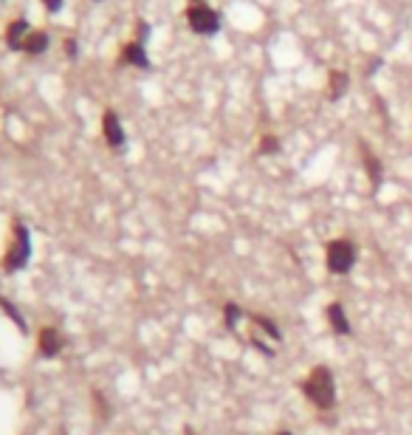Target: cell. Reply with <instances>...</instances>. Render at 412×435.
Here are the masks:
<instances>
[{"mask_svg":"<svg viewBox=\"0 0 412 435\" xmlns=\"http://www.w3.org/2000/svg\"><path fill=\"white\" fill-rule=\"evenodd\" d=\"M302 390L316 407H322V410H331L333 401H336V384H333V376H331L328 368H313L308 382L302 384Z\"/></svg>","mask_w":412,"mask_h":435,"instance_id":"cell-1","label":"cell"},{"mask_svg":"<svg viewBox=\"0 0 412 435\" xmlns=\"http://www.w3.org/2000/svg\"><path fill=\"white\" fill-rule=\"evenodd\" d=\"M31 260V232H29V226L17 221L14 223V240H12V249H9V255L3 260V271L14 274L20 269H26Z\"/></svg>","mask_w":412,"mask_h":435,"instance_id":"cell-2","label":"cell"},{"mask_svg":"<svg viewBox=\"0 0 412 435\" xmlns=\"http://www.w3.org/2000/svg\"><path fill=\"white\" fill-rule=\"evenodd\" d=\"M356 263V246L350 240H333L328 246V269L333 274H348Z\"/></svg>","mask_w":412,"mask_h":435,"instance_id":"cell-3","label":"cell"},{"mask_svg":"<svg viewBox=\"0 0 412 435\" xmlns=\"http://www.w3.org/2000/svg\"><path fill=\"white\" fill-rule=\"evenodd\" d=\"M187 20H190V29L198 32V34H215L220 29V17L203 3H195L187 12Z\"/></svg>","mask_w":412,"mask_h":435,"instance_id":"cell-4","label":"cell"},{"mask_svg":"<svg viewBox=\"0 0 412 435\" xmlns=\"http://www.w3.org/2000/svg\"><path fill=\"white\" fill-rule=\"evenodd\" d=\"M102 133H105V142L113 150L125 147V130H122V122H119V116L113 110H107L105 116H102Z\"/></svg>","mask_w":412,"mask_h":435,"instance_id":"cell-5","label":"cell"},{"mask_svg":"<svg viewBox=\"0 0 412 435\" xmlns=\"http://www.w3.org/2000/svg\"><path fill=\"white\" fill-rule=\"evenodd\" d=\"M37 348H40V353H42L45 359H54V356L62 351V339H60L57 328L45 325V328L40 331V342H37Z\"/></svg>","mask_w":412,"mask_h":435,"instance_id":"cell-6","label":"cell"},{"mask_svg":"<svg viewBox=\"0 0 412 435\" xmlns=\"http://www.w3.org/2000/svg\"><path fill=\"white\" fill-rule=\"evenodd\" d=\"M26 32H29V20H14L6 29V42L12 51H26Z\"/></svg>","mask_w":412,"mask_h":435,"instance_id":"cell-7","label":"cell"},{"mask_svg":"<svg viewBox=\"0 0 412 435\" xmlns=\"http://www.w3.org/2000/svg\"><path fill=\"white\" fill-rule=\"evenodd\" d=\"M122 57H125V62H130V65H136V68H150V60H147V51H144V42H139V40L127 42V45H125V51H122Z\"/></svg>","mask_w":412,"mask_h":435,"instance_id":"cell-8","label":"cell"},{"mask_svg":"<svg viewBox=\"0 0 412 435\" xmlns=\"http://www.w3.org/2000/svg\"><path fill=\"white\" fill-rule=\"evenodd\" d=\"M328 319H331V328L336 331V334H350V323H348V314H345V308H342V303H331L328 306Z\"/></svg>","mask_w":412,"mask_h":435,"instance_id":"cell-9","label":"cell"},{"mask_svg":"<svg viewBox=\"0 0 412 435\" xmlns=\"http://www.w3.org/2000/svg\"><path fill=\"white\" fill-rule=\"evenodd\" d=\"M45 49H49V34L45 32H34L26 37V51L29 54H42Z\"/></svg>","mask_w":412,"mask_h":435,"instance_id":"cell-10","label":"cell"},{"mask_svg":"<svg viewBox=\"0 0 412 435\" xmlns=\"http://www.w3.org/2000/svg\"><path fill=\"white\" fill-rule=\"evenodd\" d=\"M361 156H364V167L370 170V178H373V184L378 187L381 184V164L376 162V156L368 150V147H361Z\"/></svg>","mask_w":412,"mask_h":435,"instance_id":"cell-11","label":"cell"},{"mask_svg":"<svg viewBox=\"0 0 412 435\" xmlns=\"http://www.w3.org/2000/svg\"><path fill=\"white\" fill-rule=\"evenodd\" d=\"M0 308H3V311L9 314V319H12V323H14V325H17L23 334H29V325H26V319H23V314H20V311H17V308H14L9 300H3V297H0Z\"/></svg>","mask_w":412,"mask_h":435,"instance_id":"cell-12","label":"cell"},{"mask_svg":"<svg viewBox=\"0 0 412 435\" xmlns=\"http://www.w3.org/2000/svg\"><path fill=\"white\" fill-rule=\"evenodd\" d=\"M331 88H333L331 90V99H339L342 94H345V88H348V77L345 74H333L331 77Z\"/></svg>","mask_w":412,"mask_h":435,"instance_id":"cell-13","label":"cell"},{"mask_svg":"<svg viewBox=\"0 0 412 435\" xmlns=\"http://www.w3.org/2000/svg\"><path fill=\"white\" fill-rule=\"evenodd\" d=\"M255 325H260V328H263L271 339H280V331H277V325H274L271 319H266V316H260V314H257V316H255Z\"/></svg>","mask_w":412,"mask_h":435,"instance_id":"cell-14","label":"cell"},{"mask_svg":"<svg viewBox=\"0 0 412 435\" xmlns=\"http://www.w3.org/2000/svg\"><path fill=\"white\" fill-rule=\"evenodd\" d=\"M223 314H226V325H229V328H235V325H237V319H240V306H235V303H226Z\"/></svg>","mask_w":412,"mask_h":435,"instance_id":"cell-15","label":"cell"},{"mask_svg":"<svg viewBox=\"0 0 412 435\" xmlns=\"http://www.w3.org/2000/svg\"><path fill=\"white\" fill-rule=\"evenodd\" d=\"M277 147H280L277 139H271V136H268V139H263V153H274Z\"/></svg>","mask_w":412,"mask_h":435,"instance_id":"cell-16","label":"cell"},{"mask_svg":"<svg viewBox=\"0 0 412 435\" xmlns=\"http://www.w3.org/2000/svg\"><path fill=\"white\" fill-rule=\"evenodd\" d=\"M42 3H45V9H49V12H60L62 9V0H42Z\"/></svg>","mask_w":412,"mask_h":435,"instance_id":"cell-17","label":"cell"},{"mask_svg":"<svg viewBox=\"0 0 412 435\" xmlns=\"http://www.w3.org/2000/svg\"><path fill=\"white\" fill-rule=\"evenodd\" d=\"M147 34H150V26H147V23H139V42H144Z\"/></svg>","mask_w":412,"mask_h":435,"instance_id":"cell-18","label":"cell"},{"mask_svg":"<svg viewBox=\"0 0 412 435\" xmlns=\"http://www.w3.org/2000/svg\"><path fill=\"white\" fill-rule=\"evenodd\" d=\"M65 49H68L71 57H77V40H65Z\"/></svg>","mask_w":412,"mask_h":435,"instance_id":"cell-19","label":"cell"},{"mask_svg":"<svg viewBox=\"0 0 412 435\" xmlns=\"http://www.w3.org/2000/svg\"><path fill=\"white\" fill-rule=\"evenodd\" d=\"M280 435H291V432H280Z\"/></svg>","mask_w":412,"mask_h":435,"instance_id":"cell-20","label":"cell"}]
</instances>
